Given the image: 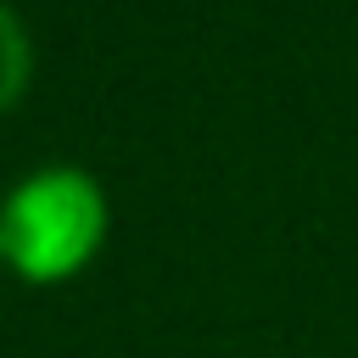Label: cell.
Listing matches in <instances>:
<instances>
[{"label": "cell", "mask_w": 358, "mask_h": 358, "mask_svg": "<svg viewBox=\"0 0 358 358\" xmlns=\"http://www.w3.org/2000/svg\"><path fill=\"white\" fill-rule=\"evenodd\" d=\"M28 73H34V50H28V34L17 22V11L0 0V112H11L28 90Z\"/></svg>", "instance_id": "obj_2"}, {"label": "cell", "mask_w": 358, "mask_h": 358, "mask_svg": "<svg viewBox=\"0 0 358 358\" xmlns=\"http://www.w3.org/2000/svg\"><path fill=\"white\" fill-rule=\"evenodd\" d=\"M106 241V196L84 168H39L0 201V257L34 280L78 274Z\"/></svg>", "instance_id": "obj_1"}]
</instances>
